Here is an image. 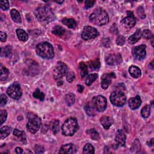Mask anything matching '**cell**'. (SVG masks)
Returning <instances> with one entry per match:
<instances>
[{
  "label": "cell",
  "instance_id": "obj_1",
  "mask_svg": "<svg viewBox=\"0 0 154 154\" xmlns=\"http://www.w3.org/2000/svg\"><path fill=\"white\" fill-rule=\"evenodd\" d=\"M89 19L92 23L98 26H102V25L107 24L109 22L108 14L106 10L102 8L95 9L90 15Z\"/></svg>",
  "mask_w": 154,
  "mask_h": 154
},
{
  "label": "cell",
  "instance_id": "obj_2",
  "mask_svg": "<svg viewBox=\"0 0 154 154\" xmlns=\"http://www.w3.org/2000/svg\"><path fill=\"white\" fill-rule=\"evenodd\" d=\"M36 52L38 56L45 59H51L54 57L53 46L48 42L38 43L36 46Z\"/></svg>",
  "mask_w": 154,
  "mask_h": 154
},
{
  "label": "cell",
  "instance_id": "obj_3",
  "mask_svg": "<svg viewBox=\"0 0 154 154\" xmlns=\"http://www.w3.org/2000/svg\"><path fill=\"white\" fill-rule=\"evenodd\" d=\"M78 129L79 126L78 122L73 118H71L66 120L61 126L62 133L65 136L73 135Z\"/></svg>",
  "mask_w": 154,
  "mask_h": 154
},
{
  "label": "cell",
  "instance_id": "obj_4",
  "mask_svg": "<svg viewBox=\"0 0 154 154\" xmlns=\"http://www.w3.org/2000/svg\"><path fill=\"white\" fill-rule=\"evenodd\" d=\"M37 19L42 22H49L54 20V14L50 8L43 6L38 7L35 11Z\"/></svg>",
  "mask_w": 154,
  "mask_h": 154
},
{
  "label": "cell",
  "instance_id": "obj_5",
  "mask_svg": "<svg viewBox=\"0 0 154 154\" xmlns=\"http://www.w3.org/2000/svg\"><path fill=\"white\" fill-rule=\"evenodd\" d=\"M29 122L27 124V130L32 134H34L39 130L41 126V120L37 116L33 113L27 114Z\"/></svg>",
  "mask_w": 154,
  "mask_h": 154
},
{
  "label": "cell",
  "instance_id": "obj_6",
  "mask_svg": "<svg viewBox=\"0 0 154 154\" xmlns=\"http://www.w3.org/2000/svg\"><path fill=\"white\" fill-rule=\"evenodd\" d=\"M107 102L105 97L101 95L95 96L92 101V106L94 109L99 112L105 111L107 108Z\"/></svg>",
  "mask_w": 154,
  "mask_h": 154
},
{
  "label": "cell",
  "instance_id": "obj_7",
  "mask_svg": "<svg viewBox=\"0 0 154 154\" xmlns=\"http://www.w3.org/2000/svg\"><path fill=\"white\" fill-rule=\"evenodd\" d=\"M111 103L117 107H122L126 103V98L125 95L120 91L113 92L110 95Z\"/></svg>",
  "mask_w": 154,
  "mask_h": 154
},
{
  "label": "cell",
  "instance_id": "obj_8",
  "mask_svg": "<svg viewBox=\"0 0 154 154\" xmlns=\"http://www.w3.org/2000/svg\"><path fill=\"white\" fill-rule=\"evenodd\" d=\"M68 73V68L66 64L63 62L59 61L57 65L53 71V76L55 80H59L63 76L66 75Z\"/></svg>",
  "mask_w": 154,
  "mask_h": 154
},
{
  "label": "cell",
  "instance_id": "obj_9",
  "mask_svg": "<svg viewBox=\"0 0 154 154\" xmlns=\"http://www.w3.org/2000/svg\"><path fill=\"white\" fill-rule=\"evenodd\" d=\"M7 93L12 99L18 100L22 96V90L18 84H13L7 88Z\"/></svg>",
  "mask_w": 154,
  "mask_h": 154
},
{
  "label": "cell",
  "instance_id": "obj_10",
  "mask_svg": "<svg viewBox=\"0 0 154 154\" xmlns=\"http://www.w3.org/2000/svg\"><path fill=\"white\" fill-rule=\"evenodd\" d=\"M98 34L99 33L96 29L91 26H86L83 30L81 37L83 40L88 41L96 37Z\"/></svg>",
  "mask_w": 154,
  "mask_h": 154
},
{
  "label": "cell",
  "instance_id": "obj_11",
  "mask_svg": "<svg viewBox=\"0 0 154 154\" xmlns=\"http://www.w3.org/2000/svg\"><path fill=\"white\" fill-rule=\"evenodd\" d=\"M146 45H142L135 46L132 51V54L134 57L137 60H142L144 58L146 55Z\"/></svg>",
  "mask_w": 154,
  "mask_h": 154
},
{
  "label": "cell",
  "instance_id": "obj_12",
  "mask_svg": "<svg viewBox=\"0 0 154 154\" xmlns=\"http://www.w3.org/2000/svg\"><path fill=\"white\" fill-rule=\"evenodd\" d=\"M127 14V16L121 21V23L125 27L131 29L135 25L136 19L131 11H128Z\"/></svg>",
  "mask_w": 154,
  "mask_h": 154
},
{
  "label": "cell",
  "instance_id": "obj_13",
  "mask_svg": "<svg viewBox=\"0 0 154 154\" xmlns=\"http://www.w3.org/2000/svg\"><path fill=\"white\" fill-rule=\"evenodd\" d=\"M106 63L108 65L114 66L120 64L122 61V56L119 54H110L106 57Z\"/></svg>",
  "mask_w": 154,
  "mask_h": 154
},
{
  "label": "cell",
  "instance_id": "obj_14",
  "mask_svg": "<svg viewBox=\"0 0 154 154\" xmlns=\"http://www.w3.org/2000/svg\"><path fill=\"white\" fill-rule=\"evenodd\" d=\"M116 78V75L114 73L104 74L101 78V87L103 89L108 88L109 85L111 84V80Z\"/></svg>",
  "mask_w": 154,
  "mask_h": 154
},
{
  "label": "cell",
  "instance_id": "obj_15",
  "mask_svg": "<svg viewBox=\"0 0 154 154\" xmlns=\"http://www.w3.org/2000/svg\"><path fill=\"white\" fill-rule=\"evenodd\" d=\"M76 151V148L74 145L72 143L66 144L61 147L59 153H66V154H72L75 153Z\"/></svg>",
  "mask_w": 154,
  "mask_h": 154
},
{
  "label": "cell",
  "instance_id": "obj_16",
  "mask_svg": "<svg viewBox=\"0 0 154 154\" xmlns=\"http://www.w3.org/2000/svg\"><path fill=\"white\" fill-rule=\"evenodd\" d=\"M141 104H142V99L139 96H137L135 98H131L128 101V105L132 110L138 108Z\"/></svg>",
  "mask_w": 154,
  "mask_h": 154
},
{
  "label": "cell",
  "instance_id": "obj_17",
  "mask_svg": "<svg viewBox=\"0 0 154 154\" xmlns=\"http://www.w3.org/2000/svg\"><path fill=\"white\" fill-rule=\"evenodd\" d=\"M116 142H117L118 145L121 146H124L125 145L126 142V135L122 130H119L116 135Z\"/></svg>",
  "mask_w": 154,
  "mask_h": 154
},
{
  "label": "cell",
  "instance_id": "obj_18",
  "mask_svg": "<svg viewBox=\"0 0 154 154\" xmlns=\"http://www.w3.org/2000/svg\"><path fill=\"white\" fill-rule=\"evenodd\" d=\"M100 122L101 125L106 130H108L113 123V120L112 119L108 116H103L100 119Z\"/></svg>",
  "mask_w": 154,
  "mask_h": 154
},
{
  "label": "cell",
  "instance_id": "obj_19",
  "mask_svg": "<svg viewBox=\"0 0 154 154\" xmlns=\"http://www.w3.org/2000/svg\"><path fill=\"white\" fill-rule=\"evenodd\" d=\"M141 37H142V31L140 29H138L134 34L129 37L128 42L131 44H134L140 39Z\"/></svg>",
  "mask_w": 154,
  "mask_h": 154
},
{
  "label": "cell",
  "instance_id": "obj_20",
  "mask_svg": "<svg viewBox=\"0 0 154 154\" xmlns=\"http://www.w3.org/2000/svg\"><path fill=\"white\" fill-rule=\"evenodd\" d=\"M129 72L131 76L134 78H137L141 76L142 72L139 68L135 66H131L129 68Z\"/></svg>",
  "mask_w": 154,
  "mask_h": 154
},
{
  "label": "cell",
  "instance_id": "obj_21",
  "mask_svg": "<svg viewBox=\"0 0 154 154\" xmlns=\"http://www.w3.org/2000/svg\"><path fill=\"white\" fill-rule=\"evenodd\" d=\"M10 15L12 18V19L14 20L16 23H21L22 19H21V16L20 15L19 12L16 10V9H12L10 11Z\"/></svg>",
  "mask_w": 154,
  "mask_h": 154
},
{
  "label": "cell",
  "instance_id": "obj_22",
  "mask_svg": "<svg viewBox=\"0 0 154 154\" xmlns=\"http://www.w3.org/2000/svg\"><path fill=\"white\" fill-rule=\"evenodd\" d=\"M61 22L70 29H75L77 25L76 21L71 18H64L61 21Z\"/></svg>",
  "mask_w": 154,
  "mask_h": 154
},
{
  "label": "cell",
  "instance_id": "obj_23",
  "mask_svg": "<svg viewBox=\"0 0 154 154\" xmlns=\"http://www.w3.org/2000/svg\"><path fill=\"white\" fill-rule=\"evenodd\" d=\"M16 34H17L18 38L20 41L22 42H25L28 40V38H29L28 34L24 30L18 29L16 30Z\"/></svg>",
  "mask_w": 154,
  "mask_h": 154
},
{
  "label": "cell",
  "instance_id": "obj_24",
  "mask_svg": "<svg viewBox=\"0 0 154 154\" xmlns=\"http://www.w3.org/2000/svg\"><path fill=\"white\" fill-rule=\"evenodd\" d=\"M11 128L9 126H4L0 129V138L3 139L7 137L10 133Z\"/></svg>",
  "mask_w": 154,
  "mask_h": 154
},
{
  "label": "cell",
  "instance_id": "obj_25",
  "mask_svg": "<svg viewBox=\"0 0 154 154\" xmlns=\"http://www.w3.org/2000/svg\"><path fill=\"white\" fill-rule=\"evenodd\" d=\"M0 80L1 81H6L9 77V70L2 65H1V69H0Z\"/></svg>",
  "mask_w": 154,
  "mask_h": 154
},
{
  "label": "cell",
  "instance_id": "obj_26",
  "mask_svg": "<svg viewBox=\"0 0 154 154\" xmlns=\"http://www.w3.org/2000/svg\"><path fill=\"white\" fill-rule=\"evenodd\" d=\"M12 48L11 46H6L4 48L1 49V56L4 57H9L11 55Z\"/></svg>",
  "mask_w": 154,
  "mask_h": 154
},
{
  "label": "cell",
  "instance_id": "obj_27",
  "mask_svg": "<svg viewBox=\"0 0 154 154\" xmlns=\"http://www.w3.org/2000/svg\"><path fill=\"white\" fill-rule=\"evenodd\" d=\"M79 70H80V73L82 78L85 77L87 73H88V69L87 66L84 62H81L79 65Z\"/></svg>",
  "mask_w": 154,
  "mask_h": 154
},
{
  "label": "cell",
  "instance_id": "obj_28",
  "mask_svg": "<svg viewBox=\"0 0 154 154\" xmlns=\"http://www.w3.org/2000/svg\"><path fill=\"white\" fill-rule=\"evenodd\" d=\"M98 75L96 73H92L88 75L86 80V84L88 86H91L98 78Z\"/></svg>",
  "mask_w": 154,
  "mask_h": 154
},
{
  "label": "cell",
  "instance_id": "obj_29",
  "mask_svg": "<svg viewBox=\"0 0 154 154\" xmlns=\"http://www.w3.org/2000/svg\"><path fill=\"white\" fill-rule=\"evenodd\" d=\"M150 114V106L149 105H146L141 110V114L143 118H148Z\"/></svg>",
  "mask_w": 154,
  "mask_h": 154
},
{
  "label": "cell",
  "instance_id": "obj_30",
  "mask_svg": "<svg viewBox=\"0 0 154 154\" xmlns=\"http://www.w3.org/2000/svg\"><path fill=\"white\" fill-rule=\"evenodd\" d=\"M75 100V95L74 94H73V93H69V94L66 95L65 101L66 102V104L69 106H71L72 105H73L74 104Z\"/></svg>",
  "mask_w": 154,
  "mask_h": 154
},
{
  "label": "cell",
  "instance_id": "obj_31",
  "mask_svg": "<svg viewBox=\"0 0 154 154\" xmlns=\"http://www.w3.org/2000/svg\"><path fill=\"white\" fill-rule=\"evenodd\" d=\"M83 153L88 154V153H95V149L93 146L90 143H87L84 148H83Z\"/></svg>",
  "mask_w": 154,
  "mask_h": 154
},
{
  "label": "cell",
  "instance_id": "obj_32",
  "mask_svg": "<svg viewBox=\"0 0 154 154\" xmlns=\"http://www.w3.org/2000/svg\"><path fill=\"white\" fill-rule=\"evenodd\" d=\"M52 33L56 36H60L65 33V29L60 26H56L53 28Z\"/></svg>",
  "mask_w": 154,
  "mask_h": 154
},
{
  "label": "cell",
  "instance_id": "obj_33",
  "mask_svg": "<svg viewBox=\"0 0 154 154\" xmlns=\"http://www.w3.org/2000/svg\"><path fill=\"white\" fill-rule=\"evenodd\" d=\"M88 65L90 68H91L92 70H96L100 68V61L98 59H96L90 61Z\"/></svg>",
  "mask_w": 154,
  "mask_h": 154
},
{
  "label": "cell",
  "instance_id": "obj_34",
  "mask_svg": "<svg viewBox=\"0 0 154 154\" xmlns=\"http://www.w3.org/2000/svg\"><path fill=\"white\" fill-rule=\"evenodd\" d=\"M87 133L94 140H98L99 139V134L95 129H91L88 130Z\"/></svg>",
  "mask_w": 154,
  "mask_h": 154
},
{
  "label": "cell",
  "instance_id": "obj_35",
  "mask_svg": "<svg viewBox=\"0 0 154 154\" xmlns=\"http://www.w3.org/2000/svg\"><path fill=\"white\" fill-rule=\"evenodd\" d=\"M33 96L35 98H37L38 99H40L41 101H43L45 99V95L43 93L41 92L39 89H36L35 92L33 93Z\"/></svg>",
  "mask_w": 154,
  "mask_h": 154
},
{
  "label": "cell",
  "instance_id": "obj_36",
  "mask_svg": "<svg viewBox=\"0 0 154 154\" xmlns=\"http://www.w3.org/2000/svg\"><path fill=\"white\" fill-rule=\"evenodd\" d=\"M84 109H85L86 113L88 116H95V111L94 110H95L94 109V108L92 106L87 104L85 106Z\"/></svg>",
  "mask_w": 154,
  "mask_h": 154
},
{
  "label": "cell",
  "instance_id": "obj_37",
  "mask_svg": "<svg viewBox=\"0 0 154 154\" xmlns=\"http://www.w3.org/2000/svg\"><path fill=\"white\" fill-rule=\"evenodd\" d=\"M52 131L54 134H56L59 131V121L58 120H54L51 125Z\"/></svg>",
  "mask_w": 154,
  "mask_h": 154
},
{
  "label": "cell",
  "instance_id": "obj_38",
  "mask_svg": "<svg viewBox=\"0 0 154 154\" xmlns=\"http://www.w3.org/2000/svg\"><path fill=\"white\" fill-rule=\"evenodd\" d=\"M7 117V113L6 110H1L0 111V122H1V125H3L4 122L6 120Z\"/></svg>",
  "mask_w": 154,
  "mask_h": 154
},
{
  "label": "cell",
  "instance_id": "obj_39",
  "mask_svg": "<svg viewBox=\"0 0 154 154\" xmlns=\"http://www.w3.org/2000/svg\"><path fill=\"white\" fill-rule=\"evenodd\" d=\"M142 36H143V37L144 38H146V39H150V38H152L153 37V34L150 30H145L142 33Z\"/></svg>",
  "mask_w": 154,
  "mask_h": 154
},
{
  "label": "cell",
  "instance_id": "obj_40",
  "mask_svg": "<svg viewBox=\"0 0 154 154\" xmlns=\"http://www.w3.org/2000/svg\"><path fill=\"white\" fill-rule=\"evenodd\" d=\"M0 7L3 10H7L10 7L9 3L8 1H0Z\"/></svg>",
  "mask_w": 154,
  "mask_h": 154
},
{
  "label": "cell",
  "instance_id": "obj_41",
  "mask_svg": "<svg viewBox=\"0 0 154 154\" xmlns=\"http://www.w3.org/2000/svg\"><path fill=\"white\" fill-rule=\"evenodd\" d=\"M7 102V98L4 94H1L0 96V106L4 107Z\"/></svg>",
  "mask_w": 154,
  "mask_h": 154
},
{
  "label": "cell",
  "instance_id": "obj_42",
  "mask_svg": "<svg viewBox=\"0 0 154 154\" xmlns=\"http://www.w3.org/2000/svg\"><path fill=\"white\" fill-rule=\"evenodd\" d=\"M116 43L119 46H123L125 43V38L122 36H119L117 37Z\"/></svg>",
  "mask_w": 154,
  "mask_h": 154
},
{
  "label": "cell",
  "instance_id": "obj_43",
  "mask_svg": "<svg viewBox=\"0 0 154 154\" xmlns=\"http://www.w3.org/2000/svg\"><path fill=\"white\" fill-rule=\"evenodd\" d=\"M75 78V75L73 72H69L67 74L66 80L69 83H72Z\"/></svg>",
  "mask_w": 154,
  "mask_h": 154
},
{
  "label": "cell",
  "instance_id": "obj_44",
  "mask_svg": "<svg viewBox=\"0 0 154 154\" xmlns=\"http://www.w3.org/2000/svg\"><path fill=\"white\" fill-rule=\"evenodd\" d=\"M137 14L138 15L139 17H140L141 18H145V11H144V9L142 7H139L137 9Z\"/></svg>",
  "mask_w": 154,
  "mask_h": 154
},
{
  "label": "cell",
  "instance_id": "obj_45",
  "mask_svg": "<svg viewBox=\"0 0 154 154\" xmlns=\"http://www.w3.org/2000/svg\"><path fill=\"white\" fill-rule=\"evenodd\" d=\"M14 135L18 137H21L22 139H24L25 137V133L23 131H19L18 129H15L14 131Z\"/></svg>",
  "mask_w": 154,
  "mask_h": 154
},
{
  "label": "cell",
  "instance_id": "obj_46",
  "mask_svg": "<svg viewBox=\"0 0 154 154\" xmlns=\"http://www.w3.org/2000/svg\"><path fill=\"white\" fill-rule=\"evenodd\" d=\"M34 150L36 153H42L44 152V150H45L43 146L41 145H36L35 146Z\"/></svg>",
  "mask_w": 154,
  "mask_h": 154
},
{
  "label": "cell",
  "instance_id": "obj_47",
  "mask_svg": "<svg viewBox=\"0 0 154 154\" xmlns=\"http://www.w3.org/2000/svg\"><path fill=\"white\" fill-rule=\"evenodd\" d=\"M95 3V1H85V9H89L94 5Z\"/></svg>",
  "mask_w": 154,
  "mask_h": 154
},
{
  "label": "cell",
  "instance_id": "obj_48",
  "mask_svg": "<svg viewBox=\"0 0 154 154\" xmlns=\"http://www.w3.org/2000/svg\"><path fill=\"white\" fill-rule=\"evenodd\" d=\"M0 36H1V42H5L7 38V34L6 33H4L3 31L0 32Z\"/></svg>",
  "mask_w": 154,
  "mask_h": 154
},
{
  "label": "cell",
  "instance_id": "obj_49",
  "mask_svg": "<svg viewBox=\"0 0 154 154\" xmlns=\"http://www.w3.org/2000/svg\"><path fill=\"white\" fill-rule=\"evenodd\" d=\"M15 152H16V153H17L18 154H21V153H23V149L21 148L18 147L15 149Z\"/></svg>",
  "mask_w": 154,
  "mask_h": 154
},
{
  "label": "cell",
  "instance_id": "obj_50",
  "mask_svg": "<svg viewBox=\"0 0 154 154\" xmlns=\"http://www.w3.org/2000/svg\"><path fill=\"white\" fill-rule=\"evenodd\" d=\"M77 88H78V91L80 93H82L84 91V87L81 85H78L77 86Z\"/></svg>",
  "mask_w": 154,
  "mask_h": 154
},
{
  "label": "cell",
  "instance_id": "obj_51",
  "mask_svg": "<svg viewBox=\"0 0 154 154\" xmlns=\"http://www.w3.org/2000/svg\"><path fill=\"white\" fill-rule=\"evenodd\" d=\"M153 139H152V140H150V142H149V144H150V145H149L150 146H152V145H153Z\"/></svg>",
  "mask_w": 154,
  "mask_h": 154
},
{
  "label": "cell",
  "instance_id": "obj_52",
  "mask_svg": "<svg viewBox=\"0 0 154 154\" xmlns=\"http://www.w3.org/2000/svg\"><path fill=\"white\" fill-rule=\"evenodd\" d=\"M56 3H58V4H61L64 1H55Z\"/></svg>",
  "mask_w": 154,
  "mask_h": 154
}]
</instances>
